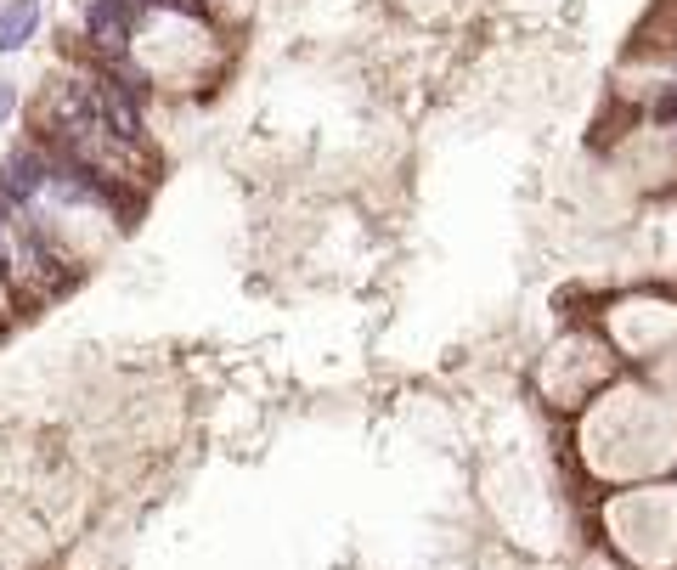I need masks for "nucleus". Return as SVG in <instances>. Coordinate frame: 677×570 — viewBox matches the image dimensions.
Here are the masks:
<instances>
[{
    "label": "nucleus",
    "mask_w": 677,
    "mask_h": 570,
    "mask_svg": "<svg viewBox=\"0 0 677 570\" xmlns=\"http://www.w3.org/2000/svg\"><path fill=\"white\" fill-rule=\"evenodd\" d=\"M130 17H136V0H91V6H85V29H91L96 46L125 51V40H130Z\"/></svg>",
    "instance_id": "obj_1"
},
{
    "label": "nucleus",
    "mask_w": 677,
    "mask_h": 570,
    "mask_svg": "<svg viewBox=\"0 0 677 570\" xmlns=\"http://www.w3.org/2000/svg\"><path fill=\"white\" fill-rule=\"evenodd\" d=\"M51 181V164L34 153V147H23V153H12L6 159V170H0V187L12 192V198H34V192Z\"/></svg>",
    "instance_id": "obj_2"
},
{
    "label": "nucleus",
    "mask_w": 677,
    "mask_h": 570,
    "mask_svg": "<svg viewBox=\"0 0 677 570\" xmlns=\"http://www.w3.org/2000/svg\"><path fill=\"white\" fill-rule=\"evenodd\" d=\"M40 29V0H6L0 6V51H23Z\"/></svg>",
    "instance_id": "obj_3"
},
{
    "label": "nucleus",
    "mask_w": 677,
    "mask_h": 570,
    "mask_svg": "<svg viewBox=\"0 0 677 570\" xmlns=\"http://www.w3.org/2000/svg\"><path fill=\"white\" fill-rule=\"evenodd\" d=\"M12 108H17V85H12V80H0V125L12 119Z\"/></svg>",
    "instance_id": "obj_4"
},
{
    "label": "nucleus",
    "mask_w": 677,
    "mask_h": 570,
    "mask_svg": "<svg viewBox=\"0 0 677 570\" xmlns=\"http://www.w3.org/2000/svg\"><path fill=\"white\" fill-rule=\"evenodd\" d=\"M655 119H677V91H666L661 102H655Z\"/></svg>",
    "instance_id": "obj_5"
}]
</instances>
